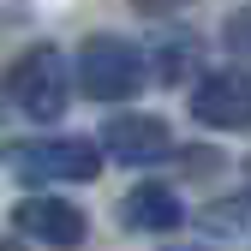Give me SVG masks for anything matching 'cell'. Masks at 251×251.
<instances>
[{
    "label": "cell",
    "mask_w": 251,
    "mask_h": 251,
    "mask_svg": "<svg viewBox=\"0 0 251 251\" xmlns=\"http://www.w3.org/2000/svg\"><path fill=\"white\" fill-rule=\"evenodd\" d=\"M78 90L90 102H126V96H138V90L150 84V66H144V54L126 42V36H90L78 48Z\"/></svg>",
    "instance_id": "cell-1"
},
{
    "label": "cell",
    "mask_w": 251,
    "mask_h": 251,
    "mask_svg": "<svg viewBox=\"0 0 251 251\" xmlns=\"http://www.w3.org/2000/svg\"><path fill=\"white\" fill-rule=\"evenodd\" d=\"M6 90H12V102L30 120H60V114H66V96H72V66L60 60L54 42H36V48H24L12 60Z\"/></svg>",
    "instance_id": "cell-2"
},
{
    "label": "cell",
    "mask_w": 251,
    "mask_h": 251,
    "mask_svg": "<svg viewBox=\"0 0 251 251\" xmlns=\"http://www.w3.org/2000/svg\"><path fill=\"white\" fill-rule=\"evenodd\" d=\"M102 155L84 138H30L12 150V174L24 185H60V179H96Z\"/></svg>",
    "instance_id": "cell-3"
},
{
    "label": "cell",
    "mask_w": 251,
    "mask_h": 251,
    "mask_svg": "<svg viewBox=\"0 0 251 251\" xmlns=\"http://www.w3.org/2000/svg\"><path fill=\"white\" fill-rule=\"evenodd\" d=\"M192 120L209 132H251V72L215 66L192 84Z\"/></svg>",
    "instance_id": "cell-4"
},
{
    "label": "cell",
    "mask_w": 251,
    "mask_h": 251,
    "mask_svg": "<svg viewBox=\"0 0 251 251\" xmlns=\"http://www.w3.org/2000/svg\"><path fill=\"white\" fill-rule=\"evenodd\" d=\"M102 150L114 162H126V168H144L155 155H168L174 138H168V126L155 114H114V120H102Z\"/></svg>",
    "instance_id": "cell-5"
},
{
    "label": "cell",
    "mask_w": 251,
    "mask_h": 251,
    "mask_svg": "<svg viewBox=\"0 0 251 251\" xmlns=\"http://www.w3.org/2000/svg\"><path fill=\"white\" fill-rule=\"evenodd\" d=\"M12 227L24 239H42V245H84V209L66 198H24L12 209Z\"/></svg>",
    "instance_id": "cell-6"
},
{
    "label": "cell",
    "mask_w": 251,
    "mask_h": 251,
    "mask_svg": "<svg viewBox=\"0 0 251 251\" xmlns=\"http://www.w3.org/2000/svg\"><path fill=\"white\" fill-rule=\"evenodd\" d=\"M120 222L132 227V233H174V227L185 222V203H179L174 185L144 179V185H132V192L120 198Z\"/></svg>",
    "instance_id": "cell-7"
},
{
    "label": "cell",
    "mask_w": 251,
    "mask_h": 251,
    "mask_svg": "<svg viewBox=\"0 0 251 251\" xmlns=\"http://www.w3.org/2000/svg\"><path fill=\"white\" fill-rule=\"evenodd\" d=\"M222 36H227V48H233V54H245V60H251V6H239V12L227 18Z\"/></svg>",
    "instance_id": "cell-8"
},
{
    "label": "cell",
    "mask_w": 251,
    "mask_h": 251,
    "mask_svg": "<svg viewBox=\"0 0 251 251\" xmlns=\"http://www.w3.org/2000/svg\"><path fill=\"white\" fill-rule=\"evenodd\" d=\"M132 6H138V12H150V18H168V12H179V6H185V0H132Z\"/></svg>",
    "instance_id": "cell-9"
}]
</instances>
